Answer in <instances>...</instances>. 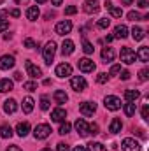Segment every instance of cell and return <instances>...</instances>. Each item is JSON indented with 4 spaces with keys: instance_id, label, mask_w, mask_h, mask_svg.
Instances as JSON below:
<instances>
[{
    "instance_id": "obj_1",
    "label": "cell",
    "mask_w": 149,
    "mask_h": 151,
    "mask_svg": "<svg viewBox=\"0 0 149 151\" xmlns=\"http://www.w3.org/2000/svg\"><path fill=\"white\" fill-rule=\"evenodd\" d=\"M42 55H44V62H46L47 65H51V62L54 60V55H56V42H54V40L46 42Z\"/></svg>"
},
{
    "instance_id": "obj_2",
    "label": "cell",
    "mask_w": 149,
    "mask_h": 151,
    "mask_svg": "<svg viewBox=\"0 0 149 151\" xmlns=\"http://www.w3.org/2000/svg\"><path fill=\"white\" fill-rule=\"evenodd\" d=\"M119 58H121L123 63L132 65V63H135V60H137V53H135L133 49H130V47H123L121 53H119Z\"/></svg>"
},
{
    "instance_id": "obj_3",
    "label": "cell",
    "mask_w": 149,
    "mask_h": 151,
    "mask_svg": "<svg viewBox=\"0 0 149 151\" xmlns=\"http://www.w3.org/2000/svg\"><path fill=\"white\" fill-rule=\"evenodd\" d=\"M51 135V127L47 125V123H40V125H37L35 128H34V137L35 139H47Z\"/></svg>"
},
{
    "instance_id": "obj_4",
    "label": "cell",
    "mask_w": 149,
    "mask_h": 151,
    "mask_svg": "<svg viewBox=\"0 0 149 151\" xmlns=\"http://www.w3.org/2000/svg\"><path fill=\"white\" fill-rule=\"evenodd\" d=\"M70 86H72V90H74V91L81 93V91H84V90H86L88 83H86V79H84L82 76H74V77L70 79Z\"/></svg>"
},
{
    "instance_id": "obj_5",
    "label": "cell",
    "mask_w": 149,
    "mask_h": 151,
    "mask_svg": "<svg viewBox=\"0 0 149 151\" xmlns=\"http://www.w3.org/2000/svg\"><path fill=\"white\" fill-rule=\"evenodd\" d=\"M104 106L109 111H117V109H121V100L117 97H114V95H107L104 99Z\"/></svg>"
},
{
    "instance_id": "obj_6",
    "label": "cell",
    "mask_w": 149,
    "mask_h": 151,
    "mask_svg": "<svg viewBox=\"0 0 149 151\" xmlns=\"http://www.w3.org/2000/svg\"><path fill=\"white\" fill-rule=\"evenodd\" d=\"M121 148H123V151H140V144H139L135 139L126 137V139H123Z\"/></svg>"
},
{
    "instance_id": "obj_7",
    "label": "cell",
    "mask_w": 149,
    "mask_h": 151,
    "mask_svg": "<svg viewBox=\"0 0 149 151\" xmlns=\"http://www.w3.org/2000/svg\"><path fill=\"white\" fill-rule=\"evenodd\" d=\"M82 9H84L86 14H95V12L100 11V2L98 0H86L84 5H82Z\"/></svg>"
},
{
    "instance_id": "obj_8",
    "label": "cell",
    "mask_w": 149,
    "mask_h": 151,
    "mask_svg": "<svg viewBox=\"0 0 149 151\" xmlns=\"http://www.w3.org/2000/svg\"><path fill=\"white\" fill-rule=\"evenodd\" d=\"M14 63H16V60H14L12 55H4V56H0V70H9V69L14 67Z\"/></svg>"
},
{
    "instance_id": "obj_9",
    "label": "cell",
    "mask_w": 149,
    "mask_h": 151,
    "mask_svg": "<svg viewBox=\"0 0 149 151\" xmlns=\"http://www.w3.org/2000/svg\"><path fill=\"white\" fill-rule=\"evenodd\" d=\"M56 34L58 35H67V34H70V30H72V23H70V19H65V21H60L58 25H56Z\"/></svg>"
},
{
    "instance_id": "obj_10",
    "label": "cell",
    "mask_w": 149,
    "mask_h": 151,
    "mask_svg": "<svg viewBox=\"0 0 149 151\" xmlns=\"http://www.w3.org/2000/svg\"><path fill=\"white\" fill-rule=\"evenodd\" d=\"M79 111H81V114H84V116H93L95 111H97V104L95 102H82L79 106Z\"/></svg>"
},
{
    "instance_id": "obj_11",
    "label": "cell",
    "mask_w": 149,
    "mask_h": 151,
    "mask_svg": "<svg viewBox=\"0 0 149 151\" xmlns=\"http://www.w3.org/2000/svg\"><path fill=\"white\" fill-rule=\"evenodd\" d=\"M25 67H27V74L30 76L32 79H39V77L42 76V70L39 69L37 65H34L30 60H28V62H25Z\"/></svg>"
},
{
    "instance_id": "obj_12",
    "label": "cell",
    "mask_w": 149,
    "mask_h": 151,
    "mask_svg": "<svg viewBox=\"0 0 149 151\" xmlns=\"http://www.w3.org/2000/svg\"><path fill=\"white\" fill-rule=\"evenodd\" d=\"M77 65H79V70H81V72H93V70H95V63H93V60H90V58H81Z\"/></svg>"
},
{
    "instance_id": "obj_13",
    "label": "cell",
    "mask_w": 149,
    "mask_h": 151,
    "mask_svg": "<svg viewBox=\"0 0 149 151\" xmlns=\"http://www.w3.org/2000/svg\"><path fill=\"white\" fill-rule=\"evenodd\" d=\"M74 127H75V130H77V134L81 135V137H88L90 135V132H88V123L84 121V119H77L74 123Z\"/></svg>"
},
{
    "instance_id": "obj_14",
    "label": "cell",
    "mask_w": 149,
    "mask_h": 151,
    "mask_svg": "<svg viewBox=\"0 0 149 151\" xmlns=\"http://www.w3.org/2000/svg\"><path fill=\"white\" fill-rule=\"evenodd\" d=\"M51 119L56 121V123L65 121V119H67V111H65L63 107H56V109H53V113H51Z\"/></svg>"
},
{
    "instance_id": "obj_15",
    "label": "cell",
    "mask_w": 149,
    "mask_h": 151,
    "mask_svg": "<svg viewBox=\"0 0 149 151\" xmlns=\"http://www.w3.org/2000/svg\"><path fill=\"white\" fill-rule=\"evenodd\" d=\"M56 76L58 77H69V76H72V67L69 63H60L56 67Z\"/></svg>"
},
{
    "instance_id": "obj_16",
    "label": "cell",
    "mask_w": 149,
    "mask_h": 151,
    "mask_svg": "<svg viewBox=\"0 0 149 151\" xmlns=\"http://www.w3.org/2000/svg\"><path fill=\"white\" fill-rule=\"evenodd\" d=\"M30 123L28 121H21V123H18V127H16V134L19 135V137H27L28 134H30Z\"/></svg>"
},
{
    "instance_id": "obj_17",
    "label": "cell",
    "mask_w": 149,
    "mask_h": 151,
    "mask_svg": "<svg viewBox=\"0 0 149 151\" xmlns=\"http://www.w3.org/2000/svg\"><path fill=\"white\" fill-rule=\"evenodd\" d=\"M74 49H75L74 42H72L70 39H65L63 44H62V55H63V56H69V55L74 53Z\"/></svg>"
},
{
    "instance_id": "obj_18",
    "label": "cell",
    "mask_w": 149,
    "mask_h": 151,
    "mask_svg": "<svg viewBox=\"0 0 149 151\" xmlns=\"http://www.w3.org/2000/svg\"><path fill=\"white\" fill-rule=\"evenodd\" d=\"M16 109H18V102H16L14 99H7V100L4 102V111L7 114L16 113Z\"/></svg>"
},
{
    "instance_id": "obj_19",
    "label": "cell",
    "mask_w": 149,
    "mask_h": 151,
    "mask_svg": "<svg viewBox=\"0 0 149 151\" xmlns=\"http://www.w3.org/2000/svg\"><path fill=\"white\" fill-rule=\"evenodd\" d=\"M121 128H123L121 119H119V118H114V119L111 121V125H109V132H111V134H119Z\"/></svg>"
},
{
    "instance_id": "obj_20",
    "label": "cell",
    "mask_w": 149,
    "mask_h": 151,
    "mask_svg": "<svg viewBox=\"0 0 149 151\" xmlns=\"http://www.w3.org/2000/svg\"><path fill=\"white\" fill-rule=\"evenodd\" d=\"M53 97H54V102H56V104H65V102L69 100V95H67L63 90H56Z\"/></svg>"
},
{
    "instance_id": "obj_21",
    "label": "cell",
    "mask_w": 149,
    "mask_h": 151,
    "mask_svg": "<svg viewBox=\"0 0 149 151\" xmlns=\"http://www.w3.org/2000/svg\"><path fill=\"white\" fill-rule=\"evenodd\" d=\"M128 35V28L125 25H117L114 28V39H125Z\"/></svg>"
},
{
    "instance_id": "obj_22",
    "label": "cell",
    "mask_w": 149,
    "mask_h": 151,
    "mask_svg": "<svg viewBox=\"0 0 149 151\" xmlns=\"http://www.w3.org/2000/svg\"><path fill=\"white\" fill-rule=\"evenodd\" d=\"M12 86H14V83H12L11 79H0V93H7V91H11Z\"/></svg>"
},
{
    "instance_id": "obj_23",
    "label": "cell",
    "mask_w": 149,
    "mask_h": 151,
    "mask_svg": "<svg viewBox=\"0 0 149 151\" xmlns=\"http://www.w3.org/2000/svg\"><path fill=\"white\" fill-rule=\"evenodd\" d=\"M34 104H35V102H34V99H32V97H25V99H23V113H32V111H34Z\"/></svg>"
},
{
    "instance_id": "obj_24",
    "label": "cell",
    "mask_w": 149,
    "mask_h": 151,
    "mask_svg": "<svg viewBox=\"0 0 149 151\" xmlns=\"http://www.w3.org/2000/svg\"><path fill=\"white\" fill-rule=\"evenodd\" d=\"M139 97H140V91H139V90H126V91H125V99H126L128 102H135Z\"/></svg>"
},
{
    "instance_id": "obj_25",
    "label": "cell",
    "mask_w": 149,
    "mask_h": 151,
    "mask_svg": "<svg viewBox=\"0 0 149 151\" xmlns=\"http://www.w3.org/2000/svg\"><path fill=\"white\" fill-rule=\"evenodd\" d=\"M39 14H40V11H39L37 5H32V7H28V11H27V18H28L30 21H35L39 18Z\"/></svg>"
},
{
    "instance_id": "obj_26",
    "label": "cell",
    "mask_w": 149,
    "mask_h": 151,
    "mask_svg": "<svg viewBox=\"0 0 149 151\" xmlns=\"http://www.w3.org/2000/svg\"><path fill=\"white\" fill-rule=\"evenodd\" d=\"M137 58L140 60V62H149V47L148 46H142L140 49H139V53H137Z\"/></svg>"
},
{
    "instance_id": "obj_27",
    "label": "cell",
    "mask_w": 149,
    "mask_h": 151,
    "mask_svg": "<svg viewBox=\"0 0 149 151\" xmlns=\"http://www.w3.org/2000/svg\"><path fill=\"white\" fill-rule=\"evenodd\" d=\"M132 37H133V40H142V39L146 37V32L140 27H133L132 28Z\"/></svg>"
},
{
    "instance_id": "obj_28",
    "label": "cell",
    "mask_w": 149,
    "mask_h": 151,
    "mask_svg": "<svg viewBox=\"0 0 149 151\" xmlns=\"http://www.w3.org/2000/svg\"><path fill=\"white\" fill-rule=\"evenodd\" d=\"M102 58H104L105 63H107V62H112V60H114V49H112V47H104V49H102Z\"/></svg>"
},
{
    "instance_id": "obj_29",
    "label": "cell",
    "mask_w": 149,
    "mask_h": 151,
    "mask_svg": "<svg viewBox=\"0 0 149 151\" xmlns=\"http://www.w3.org/2000/svg\"><path fill=\"white\" fill-rule=\"evenodd\" d=\"M0 137H2V139L12 137V128H11L9 125H0Z\"/></svg>"
},
{
    "instance_id": "obj_30",
    "label": "cell",
    "mask_w": 149,
    "mask_h": 151,
    "mask_svg": "<svg viewBox=\"0 0 149 151\" xmlns=\"http://www.w3.org/2000/svg\"><path fill=\"white\" fill-rule=\"evenodd\" d=\"M88 151H107V148L102 142H90L88 144Z\"/></svg>"
},
{
    "instance_id": "obj_31",
    "label": "cell",
    "mask_w": 149,
    "mask_h": 151,
    "mask_svg": "<svg viewBox=\"0 0 149 151\" xmlns=\"http://www.w3.org/2000/svg\"><path fill=\"white\" fill-rule=\"evenodd\" d=\"M125 114L126 116H133L135 114V111H137V107H135V102H128V104H125Z\"/></svg>"
},
{
    "instance_id": "obj_32",
    "label": "cell",
    "mask_w": 149,
    "mask_h": 151,
    "mask_svg": "<svg viewBox=\"0 0 149 151\" xmlns=\"http://www.w3.org/2000/svg\"><path fill=\"white\" fill-rule=\"evenodd\" d=\"M49 107H51L49 97H47V95H42V97H40V109H42V111H47Z\"/></svg>"
},
{
    "instance_id": "obj_33",
    "label": "cell",
    "mask_w": 149,
    "mask_h": 151,
    "mask_svg": "<svg viewBox=\"0 0 149 151\" xmlns=\"http://www.w3.org/2000/svg\"><path fill=\"white\" fill-rule=\"evenodd\" d=\"M82 51H84L86 55H91V53L95 51V47H93V44H91V42H88V40L84 39V40H82Z\"/></svg>"
},
{
    "instance_id": "obj_34",
    "label": "cell",
    "mask_w": 149,
    "mask_h": 151,
    "mask_svg": "<svg viewBox=\"0 0 149 151\" xmlns=\"http://www.w3.org/2000/svg\"><path fill=\"white\" fill-rule=\"evenodd\" d=\"M70 128H72V125H70V123L62 121V125H60V130H58V132H60L62 135H65V134H69V132H70Z\"/></svg>"
},
{
    "instance_id": "obj_35",
    "label": "cell",
    "mask_w": 149,
    "mask_h": 151,
    "mask_svg": "<svg viewBox=\"0 0 149 151\" xmlns=\"http://www.w3.org/2000/svg\"><path fill=\"white\" fill-rule=\"evenodd\" d=\"M109 11H111L112 18H121V16H123V9H121V7H114V5H112V7H109Z\"/></svg>"
},
{
    "instance_id": "obj_36",
    "label": "cell",
    "mask_w": 149,
    "mask_h": 151,
    "mask_svg": "<svg viewBox=\"0 0 149 151\" xmlns=\"http://www.w3.org/2000/svg\"><path fill=\"white\" fill-rule=\"evenodd\" d=\"M23 88L28 90V91H35V90H37V83H35V81H27V83L23 84Z\"/></svg>"
},
{
    "instance_id": "obj_37",
    "label": "cell",
    "mask_w": 149,
    "mask_h": 151,
    "mask_svg": "<svg viewBox=\"0 0 149 151\" xmlns=\"http://www.w3.org/2000/svg\"><path fill=\"white\" fill-rule=\"evenodd\" d=\"M139 79H140L142 83H144V81H148V79H149V69H148V67H144V69H142V70L139 72Z\"/></svg>"
},
{
    "instance_id": "obj_38",
    "label": "cell",
    "mask_w": 149,
    "mask_h": 151,
    "mask_svg": "<svg viewBox=\"0 0 149 151\" xmlns=\"http://www.w3.org/2000/svg\"><path fill=\"white\" fill-rule=\"evenodd\" d=\"M97 25H98V28H107V27L111 25V19H109V18H100Z\"/></svg>"
},
{
    "instance_id": "obj_39",
    "label": "cell",
    "mask_w": 149,
    "mask_h": 151,
    "mask_svg": "<svg viewBox=\"0 0 149 151\" xmlns=\"http://www.w3.org/2000/svg\"><path fill=\"white\" fill-rule=\"evenodd\" d=\"M25 47H28V49H34V47H39V44L34 40V39H25Z\"/></svg>"
},
{
    "instance_id": "obj_40",
    "label": "cell",
    "mask_w": 149,
    "mask_h": 151,
    "mask_svg": "<svg viewBox=\"0 0 149 151\" xmlns=\"http://www.w3.org/2000/svg\"><path fill=\"white\" fill-rule=\"evenodd\" d=\"M88 132L93 134V135H97V134H98V125H97V123H90V125H88Z\"/></svg>"
},
{
    "instance_id": "obj_41",
    "label": "cell",
    "mask_w": 149,
    "mask_h": 151,
    "mask_svg": "<svg viewBox=\"0 0 149 151\" xmlns=\"http://www.w3.org/2000/svg\"><path fill=\"white\" fill-rule=\"evenodd\" d=\"M128 19H132V21H137V19H140V14H139L137 11H130V12H128Z\"/></svg>"
},
{
    "instance_id": "obj_42",
    "label": "cell",
    "mask_w": 149,
    "mask_h": 151,
    "mask_svg": "<svg viewBox=\"0 0 149 151\" xmlns=\"http://www.w3.org/2000/svg\"><path fill=\"white\" fill-rule=\"evenodd\" d=\"M75 12H77V7H75V5L65 7V14H67V16H72V14H75Z\"/></svg>"
},
{
    "instance_id": "obj_43",
    "label": "cell",
    "mask_w": 149,
    "mask_h": 151,
    "mask_svg": "<svg viewBox=\"0 0 149 151\" xmlns=\"http://www.w3.org/2000/svg\"><path fill=\"white\" fill-rule=\"evenodd\" d=\"M107 77H109V76L105 74V72H100V74L97 76V81H98L100 84H104V83H107Z\"/></svg>"
},
{
    "instance_id": "obj_44",
    "label": "cell",
    "mask_w": 149,
    "mask_h": 151,
    "mask_svg": "<svg viewBox=\"0 0 149 151\" xmlns=\"http://www.w3.org/2000/svg\"><path fill=\"white\" fill-rule=\"evenodd\" d=\"M121 72V65H112L111 67V76H117Z\"/></svg>"
},
{
    "instance_id": "obj_45",
    "label": "cell",
    "mask_w": 149,
    "mask_h": 151,
    "mask_svg": "<svg viewBox=\"0 0 149 151\" xmlns=\"http://www.w3.org/2000/svg\"><path fill=\"white\" fill-rule=\"evenodd\" d=\"M142 119H146V121L149 119V106H144L142 107Z\"/></svg>"
},
{
    "instance_id": "obj_46",
    "label": "cell",
    "mask_w": 149,
    "mask_h": 151,
    "mask_svg": "<svg viewBox=\"0 0 149 151\" xmlns=\"http://www.w3.org/2000/svg\"><path fill=\"white\" fill-rule=\"evenodd\" d=\"M7 28H9V21L7 19H0V32H4Z\"/></svg>"
},
{
    "instance_id": "obj_47",
    "label": "cell",
    "mask_w": 149,
    "mask_h": 151,
    "mask_svg": "<svg viewBox=\"0 0 149 151\" xmlns=\"http://www.w3.org/2000/svg\"><path fill=\"white\" fill-rule=\"evenodd\" d=\"M56 151H69V146L65 142H58L56 144Z\"/></svg>"
},
{
    "instance_id": "obj_48",
    "label": "cell",
    "mask_w": 149,
    "mask_h": 151,
    "mask_svg": "<svg viewBox=\"0 0 149 151\" xmlns=\"http://www.w3.org/2000/svg\"><path fill=\"white\" fill-rule=\"evenodd\" d=\"M119 74H121L119 77H121L123 81H128V79H130V76H132L130 72H128V70H123V72H119Z\"/></svg>"
},
{
    "instance_id": "obj_49",
    "label": "cell",
    "mask_w": 149,
    "mask_h": 151,
    "mask_svg": "<svg viewBox=\"0 0 149 151\" xmlns=\"http://www.w3.org/2000/svg\"><path fill=\"white\" fill-rule=\"evenodd\" d=\"M137 5L144 9V7H148V5H149V0H137Z\"/></svg>"
},
{
    "instance_id": "obj_50",
    "label": "cell",
    "mask_w": 149,
    "mask_h": 151,
    "mask_svg": "<svg viewBox=\"0 0 149 151\" xmlns=\"http://www.w3.org/2000/svg\"><path fill=\"white\" fill-rule=\"evenodd\" d=\"M19 14H21V12H19V9H12V11H11V16H14V18H18Z\"/></svg>"
},
{
    "instance_id": "obj_51",
    "label": "cell",
    "mask_w": 149,
    "mask_h": 151,
    "mask_svg": "<svg viewBox=\"0 0 149 151\" xmlns=\"http://www.w3.org/2000/svg\"><path fill=\"white\" fill-rule=\"evenodd\" d=\"M5 151H23V150H21V148H18V146H9Z\"/></svg>"
},
{
    "instance_id": "obj_52",
    "label": "cell",
    "mask_w": 149,
    "mask_h": 151,
    "mask_svg": "<svg viewBox=\"0 0 149 151\" xmlns=\"http://www.w3.org/2000/svg\"><path fill=\"white\" fill-rule=\"evenodd\" d=\"M72 151H86V146H75Z\"/></svg>"
},
{
    "instance_id": "obj_53",
    "label": "cell",
    "mask_w": 149,
    "mask_h": 151,
    "mask_svg": "<svg viewBox=\"0 0 149 151\" xmlns=\"http://www.w3.org/2000/svg\"><path fill=\"white\" fill-rule=\"evenodd\" d=\"M14 79H16V81H21V79H23L21 72H16V74H14Z\"/></svg>"
},
{
    "instance_id": "obj_54",
    "label": "cell",
    "mask_w": 149,
    "mask_h": 151,
    "mask_svg": "<svg viewBox=\"0 0 149 151\" xmlns=\"http://www.w3.org/2000/svg\"><path fill=\"white\" fill-rule=\"evenodd\" d=\"M7 14H9V12H7V11H0V19H4V18H5V16H7Z\"/></svg>"
},
{
    "instance_id": "obj_55",
    "label": "cell",
    "mask_w": 149,
    "mask_h": 151,
    "mask_svg": "<svg viewBox=\"0 0 149 151\" xmlns=\"http://www.w3.org/2000/svg\"><path fill=\"white\" fill-rule=\"evenodd\" d=\"M62 2H63V0H51L53 5H62Z\"/></svg>"
},
{
    "instance_id": "obj_56",
    "label": "cell",
    "mask_w": 149,
    "mask_h": 151,
    "mask_svg": "<svg viewBox=\"0 0 149 151\" xmlns=\"http://www.w3.org/2000/svg\"><path fill=\"white\" fill-rule=\"evenodd\" d=\"M121 2H123V5H132L133 0H121Z\"/></svg>"
},
{
    "instance_id": "obj_57",
    "label": "cell",
    "mask_w": 149,
    "mask_h": 151,
    "mask_svg": "<svg viewBox=\"0 0 149 151\" xmlns=\"http://www.w3.org/2000/svg\"><path fill=\"white\" fill-rule=\"evenodd\" d=\"M104 5H105V7H107V9H109V7H112V4H111V0H105V4H104Z\"/></svg>"
},
{
    "instance_id": "obj_58",
    "label": "cell",
    "mask_w": 149,
    "mask_h": 151,
    "mask_svg": "<svg viewBox=\"0 0 149 151\" xmlns=\"http://www.w3.org/2000/svg\"><path fill=\"white\" fill-rule=\"evenodd\" d=\"M105 40H107V42H112V40H114V35H107V39H105Z\"/></svg>"
},
{
    "instance_id": "obj_59",
    "label": "cell",
    "mask_w": 149,
    "mask_h": 151,
    "mask_svg": "<svg viewBox=\"0 0 149 151\" xmlns=\"http://www.w3.org/2000/svg\"><path fill=\"white\" fill-rule=\"evenodd\" d=\"M18 4H28V0H16Z\"/></svg>"
},
{
    "instance_id": "obj_60",
    "label": "cell",
    "mask_w": 149,
    "mask_h": 151,
    "mask_svg": "<svg viewBox=\"0 0 149 151\" xmlns=\"http://www.w3.org/2000/svg\"><path fill=\"white\" fill-rule=\"evenodd\" d=\"M35 2H37V4H46L47 0H35Z\"/></svg>"
},
{
    "instance_id": "obj_61",
    "label": "cell",
    "mask_w": 149,
    "mask_h": 151,
    "mask_svg": "<svg viewBox=\"0 0 149 151\" xmlns=\"http://www.w3.org/2000/svg\"><path fill=\"white\" fill-rule=\"evenodd\" d=\"M40 151H53V150H49V148H44V150H40Z\"/></svg>"
},
{
    "instance_id": "obj_62",
    "label": "cell",
    "mask_w": 149,
    "mask_h": 151,
    "mask_svg": "<svg viewBox=\"0 0 149 151\" xmlns=\"http://www.w3.org/2000/svg\"><path fill=\"white\" fill-rule=\"evenodd\" d=\"M2 2H4V0H0V4H2Z\"/></svg>"
}]
</instances>
